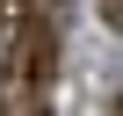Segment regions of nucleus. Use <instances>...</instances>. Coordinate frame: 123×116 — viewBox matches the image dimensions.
Returning <instances> with one entry per match:
<instances>
[{
	"label": "nucleus",
	"mask_w": 123,
	"mask_h": 116,
	"mask_svg": "<svg viewBox=\"0 0 123 116\" xmlns=\"http://www.w3.org/2000/svg\"><path fill=\"white\" fill-rule=\"evenodd\" d=\"M109 116H123V102H116V109H109Z\"/></svg>",
	"instance_id": "39448f33"
},
{
	"label": "nucleus",
	"mask_w": 123,
	"mask_h": 116,
	"mask_svg": "<svg viewBox=\"0 0 123 116\" xmlns=\"http://www.w3.org/2000/svg\"><path fill=\"white\" fill-rule=\"evenodd\" d=\"M58 36H65V15L51 7V0H36L29 7V22L15 29V80L22 87H51V73H58Z\"/></svg>",
	"instance_id": "f257e3e1"
},
{
	"label": "nucleus",
	"mask_w": 123,
	"mask_h": 116,
	"mask_svg": "<svg viewBox=\"0 0 123 116\" xmlns=\"http://www.w3.org/2000/svg\"><path fill=\"white\" fill-rule=\"evenodd\" d=\"M0 116H7V109H0Z\"/></svg>",
	"instance_id": "423d86ee"
},
{
	"label": "nucleus",
	"mask_w": 123,
	"mask_h": 116,
	"mask_svg": "<svg viewBox=\"0 0 123 116\" xmlns=\"http://www.w3.org/2000/svg\"><path fill=\"white\" fill-rule=\"evenodd\" d=\"M29 7L36 0H0V44H15V29L29 22Z\"/></svg>",
	"instance_id": "f03ea898"
},
{
	"label": "nucleus",
	"mask_w": 123,
	"mask_h": 116,
	"mask_svg": "<svg viewBox=\"0 0 123 116\" xmlns=\"http://www.w3.org/2000/svg\"><path fill=\"white\" fill-rule=\"evenodd\" d=\"M101 15H109V22H116V29H123V0H101Z\"/></svg>",
	"instance_id": "7ed1b4c3"
},
{
	"label": "nucleus",
	"mask_w": 123,
	"mask_h": 116,
	"mask_svg": "<svg viewBox=\"0 0 123 116\" xmlns=\"http://www.w3.org/2000/svg\"><path fill=\"white\" fill-rule=\"evenodd\" d=\"M29 116H51V109H43V102H36V109H29Z\"/></svg>",
	"instance_id": "20e7f679"
}]
</instances>
